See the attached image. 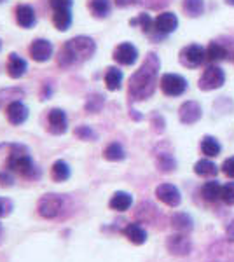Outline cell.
<instances>
[{"label":"cell","mask_w":234,"mask_h":262,"mask_svg":"<svg viewBox=\"0 0 234 262\" xmlns=\"http://www.w3.org/2000/svg\"><path fill=\"white\" fill-rule=\"evenodd\" d=\"M159 58L154 53H151L145 58L143 65L131 75L130 79V98L131 100H145L148 96H152V93L156 90L157 84V74H159Z\"/></svg>","instance_id":"obj_1"},{"label":"cell","mask_w":234,"mask_h":262,"mask_svg":"<svg viewBox=\"0 0 234 262\" xmlns=\"http://www.w3.org/2000/svg\"><path fill=\"white\" fill-rule=\"evenodd\" d=\"M95 51H96V44L91 37L86 35L74 37V39L67 40L61 46V49H59L58 65L61 69H70V67L80 65V63L89 60L95 54Z\"/></svg>","instance_id":"obj_2"},{"label":"cell","mask_w":234,"mask_h":262,"mask_svg":"<svg viewBox=\"0 0 234 262\" xmlns=\"http://www.w3.org/2000/svg\"><path fill=\"white\" fill-rule=\"evenodd\" d=\"M6 166L9 171L18 173L23 179L37 180L40 177V170L33 163L32 156H30V152L25 145H11V152L7 156Z\"/></svg>","instance_id":"obj_3"},{"label":"cell","mask_w":234,"mask_h":262,"mask_svg":"<svg viewBox=\"0 0 234 262\" xmlns=\"http://www.w3.org/2000/svg\"><path fill=\"white\" fill-rule=\"evenodd\" d=\"M63 206H65V198L59 196V194H44L37 203V212L42 219H58L63 212Z\"/></svg>","instance_id":"obj_4"},{"label":"cell","mask_w":234,"mask_h":262,"mask_svg":"<svg viewBox=\"0 0 234 262\" xmlns=\"http://www.w3.org/2000/svg\"><path fill=\"white\" fill-rule=\"evenodd\" d=\"M159 86L166 96H180L187 90V81L178 74H164L161 77Z\"/></svg>","instance_id":"obj_5"},{"label":"cell","mask_w":234,"mask_h":262,"mask_svg":"<svg viewBox=\"0 0 234 262\" xmlns=\"http://www.w3.org/2000/svg\"><path fill=\"white\" fill-rule=\"evenodd\" d=\"M225 82V74L220 67H208L199 79V88L203 91H211L222 88Z\"/></svg>","instance_id":"obj_6"},{"label":"cell","mask_w":234,"mask_h":262,"mask_svg":"<svg viewBox=\"0 0 234 262\" xmlns=\"http://www.w3.org/2000/svg\"><path fill=\"white\" fill-rule=\"evenodd\" d=\"M205 60H206V51L199 44L185 46V48L180 51L182 65L189 67V69H196V67H199Z\"/></svg>","instance_id":"obj_7"},{"label":"cell","mask_w":234,"mask_h":262,"mask_svg":"<svg viewBox=\"0 0 234 262\" xmlns=\"http://www.w3.org/2000/svg\"><path fill=\"white\" fill-rule=\"evenodd\" d=\"M166 248L172 255H178V257H185L189 255V252L193 250V243L187 238V234L184 232H177V234H172L168 239H166Z\"/></svg>","instance_id":"obj_8"},{"label":"cell","mask_w":234,"mask_h":262,"mask_svg":"<svg viewBox=\"0 0 234 262\" xmlns=\"http://www.w3.org/2000/svg\"><path fill=\"white\" fill-rule=\"evenodd\" d=\"M156 196L161 203H164L166 206H172V208H177L182 203V196L180 191L175 187L173 184H161L156 187Z\"/></svg>","instance_id":"obj_9"},{"label":"cell","mask_w":234,"mask_h":262,"mask_svg":"<svg viewBox=\"0 0 234 262\" xmlns=\"http://www.w3.org/2000/svg\"><path fill=\"white\" fill-rule=\"evenodd\" d=\"M48 129L53 135H63L69 129V117L61 108H51L48 114Z\"/></svg>","instance_id":"obj_10"},{"label":"cell","mask_w":234,"mask_h":262,"mask_svg":"<svg viewBox=\"0 0 234 262\" xmlns=\"http://www.w3.org/2000/svg\"><path fill=\"white\" fill-rule=\"evenodd\" d=\"M28 53L33 61L44 63V61L51 60V56H53V44L46 39H35L32 44H30Z\"/></svg>","instance_id":"obj_11"},{"label":"cell","mask_w":234,"mask_h":262,"mask_svg":"<svg viewBox=\"0 0 234 262\" xmlns=\"http://www.w3.org/2000/svg\"><path fill=\"white\" fill-rule=\"evenodd\" d=\"M6 116L12 126H19L28 119V107L21 100H14L6 107Z\"/></svg>","instance_id":"obj_12"},{"label":"cell","mask_w":234,"mask_h":262,"mask_svg":"<svg viewBox=\"0 0 234 262\" xmlns=\"http://www.w3.org/2000/svg\"><path fill=\"white\" fill-rule=\"evenodd\" d=\"M138 58V49L135 48L130 42H122L119 44L116 49H114V60H116L119 65H133Z\"/></svg>","instance_id":"obj_13"},{"label":"cell","mask_w":234,"mask_h":262,"mask_svg":"<svg viewBox=\"0 0 234 262\" xmlns=\"http://www.w3.org/2000/svg\"><path fill=\"white\" fill-rule=\"evenodd\" d=\"M178 28V18L173 12H161L154 19V30L159 35H169Z\"/></svg>","instance_id":"obj_14"},{"label":"cell","mask_w":234,"mask_h":262,"mask_svg":"<svg viewBox=\"0 0 234 262\" xmlns=\"http://www.w3.org/2000/svg\"><path fill=\"white\" fill-rule=\"evenodd\" d=\"M201 112H203L201 105H199L198 101L190 100L180 105V108H178V117H180V121L184 122V124H194V122H198L201 119Z\"/></svg>","instance_id":"obj_15"},{"label":"cell","mask_w":234,"mask_h":262,"mask_svg":"<svg viewBox=\"0 0 234 262\" xmlns=\"http://www.w3.org/2000/svg\"><path fill=\"white\" fill-rule=\"evenodd\" d=\"M14 16H16V23H18L21 28H32L33 25L37 23L35 11H33V7L28 6V4H19V6H16Z\"/></svg>","instance_id":"obj_16"},{"label":"cell","mask_w":234,"mask_h":262,"mask_svg":"<svg viewBox=\"0 0 234 262\" xmlns=\"http://www.w3.org/2000/svg\"><path fill=\"white\" fill-rule=\"evenodd\" d=\"M6 69H7V74H9L11 79H19V77H23V75L27 74L28 65H27V61L19 56V54L11 53L9 58H7Z\"/></svg>","instance_id":"obj_17"},{"label":"cell","mask_w":234,"mask_h":262,"mask_svg":"<svg viewBox=\"0 0 234 262\" xmlns=\"http://www.w3.org/2000/svg\"><path fill=\"white\" fill-rule=\"evenodd\" d=\"M131 205H133V196L124 191H117L109 201V206L116 212H126L131 208Z\"/></svg>","instance_id":"obj_18"},{"label":"cell","mask_w":234,"mask_h":262,"mask_svg":"<svg viewBox=\"0 0 234 262\" xmlns=\"http://www.w3.org/2000/svg\"><path fill=\"white\" fill-rule=\"evenodd\" d=\"M122 232H124V236L133 245H143V243L147 242V231L143 229L140 224H137V222L127 224Z\"/></svg>","instance_id":"obj_19"},{"label":"cell","mask_w":234,"mask_h":262,"mask_svg":"<svg viewBox=\"0 0 234 262\" xmlns=\"http://www.w3.org/2000/svg\"><path fill=\"white\" fill-rule=\"evenodd\" d=\"M72 175V170H70V164L63 159H58L54 161L53 168H51V179L54 182H65L69 180Z\"/></svg>","instance_id":"obj_20"},{"label":"cell","mask_w":234,"mask_h":262,"mask_svg":"<svg viewBox=\"0 0 234 262\" xmlns=\"http://www.w3.org/2000/svg\"><path fill=\"white\" fill-rule=\"evenodd\" d=\"M88 9L91 11V14L95 18H107L112 11V4L110 0H89L88 2Z\"/></svg>","instance_id":"obj_21"},{"label":"cell","mask_w":234,"mask_h":262,"mask_svg":"<svg viewBox=\"0 0 234 262\" xmlns=\"http://www.w3.org/2000/svg\"><path fill=\"white\" fill-rule=\"evenodd\" d=\"M172 226L173 229H177V232H184V234H187V232L193 231V219L189 217L187 213L184 212H178L172 217Z\"/></svg>","instance_id":"obj_22"},{"label":"cell","mask_w":234,"mask_h":262,"mask_svg":"<svg viewBox=\"0 0 234 262\" xmlns=\"http://www.w3.org/2000/svg\"><path fill=\"white\" fill-rule=\"evenodd\" d=\"M220 192H222V185L215 180L206 182V184H203V187H201L203 200L208 201V203H214L217 200H220Z\"/></svg>","instance_id":"obj_23"},{"label":"cell","mask_w":234,"mask_h":262,"mask_svg":"<svg viewBox=\"0 0 234 262\" xmlns=\"http://www.w3.org/2000/svg\"><path fill=\"white\" fill-rule=\"evenodd\" d=\"M121 82H122V72L116 69V67H109L105 72V84H107L109 91H117L121 90Z\"/></svg>","instance_id":"obj_24"},{"label":"cell","mask_w":234,"mask_h":262,"mask_svg":"<svg viewBox=\"0 0 234 262\" xmlns=\"http://www.w3.org/2000/svg\"><path fill=\"white\" fill-rule=\"evenodd\" d=\"M53 23H54V27H56L58 30H61V32L69 30L70 25H72V12H70V9H58V11H54Z\"/></svg>","instance_id":"obj_25"},{"label":"cell","mask_w":234,"mask_h":262,"mask_svg":"<svg viewBox=\"0 0 234 262\" xmlns=\"http://www.w3.org/2000/svg\"><path fill=\"white\" fill-rule=\"evenodd\" d=\"M194 171L199 177H215L219 173V166L214 161H210V159H199L194 164Z\"/></svg>","instance_id":"obj_26"},{"label":"cell","mask_w":234,"mask_h":262,"mask_svg":"<svg viewBox=\"0 0 234 262\" xmlns=\"http://www.w3.org/2000/svg\"><path fill=\"white\" fill-rule=\"evenodd\" d=\"M103 158L107 159V161H122V159L126 158V150H124V147H122L121 143L112 142V143H109V145L105 147Z\"/></svg>","instance_id":"obj_27"},{"label":"cell","mask_w":234,"mask_h":262,"mask_svg":"<svg viewBox=\"0 0 234 262\" xmlns=\"http://www.w3.org/2000/svg\"><path fill=\"white\" fill-rule=\"evenodd\" d=\"M220 150H222V147H220V143L215 140L214 137H205L201 140V152L208 158H215V156L220 154Z\"/></svg>","instance_id":"obj_28"},{"label":"cell","mask_w":234,"mask_h":262,"mask_svg":"<svg viewBox=\"0 0 234 262\" xmlns=\"http://www.w3.org/2000/svg\"><path fill=\"white\" fill-rule=\"evenodd\" d=\"M21 96H25V91L19 90V88H7V90H2L0 91V108L4 107V103L9 105L11 101L18 100Z\"/></svg>","instance_id":"obj_29"},{"label":"cell","mask_w":234,"mask_h":262,"mask_svg":"<svg viewBox=\"0 0 234 262\" xmlns=\"http://www.w3.org/2000/svg\"><path fill=\"white\" fill-rule=\"evenodd\" d=\"M105 103V96L98 95V93H95V95H89L88 100H86V105H84V108H86V112L89 114H98L101 111V107H103Z\"/></svg>","instance_id":"obj_30"},{"label":"cell","mask_w":234,"mask_h":262,"mask_svg":"<svg viewBox=\"0 0 234 262\" xmlns=\"http://www.w3.org/2000/svg\"><path fill=\"white\" fill-rule=\"evenodd\" d=\"M227 56V51H225L224 46L217 44V42H211L206 49V58L211 61H222L224 58Z\"/></svg>","instance_id":"obj_31"},{"label":"cell","mask_w":234,"mask_h":262,"mask_svg":"<svg viewBox=\"0 0 234 262\" xmlns=\"http://www.w3.org/2000/svg\"><path fill=\"white\" fill-rule=\"evenodd\" d=\"M184 11L193 18H198L205 11V2L203 0H184Z\"/></svg>","instance_id":"obj_32"},{"label":"cell","mask_w":234,"mask_h":262,"mask_svg":"<svg viewBox=\"0 0 234 262\" xmlns=\"http://www.w3.org/2000/svg\"><path fill=\"white\" fill-rule=\"evenodd\" d=\"M156 163H157V168H159L161 171H164V173L173 171V170H175V166H177L175 159H173L169 154H157Z\"/></svg>","instance_id":"obj_33"},{"label":"cell","mask_w":234,"mask_h":262,"mask_svg":"<svg viewBox=\"0 0 234 262\" xmlns=\"http://www.w3.org/2000/svg\"><path fill=\"white\" fill-rule=\"evenodd\" d=\"M130 23L131 25H140V27H142V30L145 33H152V30H154V19H152L147 12H142L138 18L131 19Z\"/></svg>","instance_id":"obj_34"},{"label":"cell","mask_w":234,"mask_h":262,"mask_svg":"<svg viewBox=\"0 0 234 262\" xmlns=\"http://www.w3.org/2000/svg\"><path fill=\"white\" fill-rule=\"evenodd\" d=\"M220 200H222L225 205L232 206L234 205V182H229V184L222 185V192H220Z\"/></svg>","instance_id":"obj_35"},{"label":"cell","mask_w":234,"mask_h":262,"mask_svg":"<svg viewBox=\"0 0 234 262\" xmlns=\"http://www.w3.org/2000/svg\"><path fill=\"white\" fill-rule=\"evenodd\" d=\"M75 137H79L80 140H96V133L89 126H79V128H75Z\"/></svg>","instance_id":"obj_36"},{"label":"cell","mask_w":234,"mask_h":262,"mask_svg":"<svg viewBox=\"0 0 234 262\" xmlns=\"http://www.w3.org/2000/svg\"><path fill=\"white\" fill-rule=\"evenodd\" d=\"M12 208H14V205H12V201L9 198H0V217H7V215H11Z\"/></svg>","instance_id":"obj_37"},{"label":"cell","mask_w":234,"mask_h":262,"mask_svg":"<svg viewBox=\"0 0 234 262\" xmlns=\"http://www.w3.org/2000/svg\"><path fill=\"white\" fill-rule=\"evenodd\" d=\"M72 0H49V6L53 11H58V9H70L72 7Z\"/></svg>","instance_id":"obj_38"},{"label":"cell","mask_w":234,"mask_h":262,"mask_svg":"<svg viewBox=\"0 0 234 262\" xmlns=\"http://www.w3.org/2000/svg\"><path fill=\"white\" fill-rule=\"evenodd\" d=\"M143 6H147L148 9H161V7L168 6L169 0H142Z\"/></svg>","instance_id":"obj_39"},{"label":"cell","mask_w":234,"mask_h":262,"mask_svg":"<svg viewBox=\"0 0 234 262\" xmlns=\"http://www.w3.org/2000/svg\"><path fill=\"white\" fill-rule=\"evenodd\" d=\"M222 171L229 179H234V158H227L222 164Z\"/></svg>","instance_id":"obj_40"},{"label":"cell","mask_w":234,"mask_h":262,"mask_svg":"<svg viewBox=\"0 0 234 262\" xmlns=\"http://www.w3.org/2000/svg\"><path fill=\"white\" fill-rule=\"evenodd\" d=\"M12 182H14V179H12V175L9 173V170H7V171H0V187H11Z\"/></svg>","instance_id":"obj_41"},{"label":"cell","mask_w":234,"mask_h":262,"mask_svg":"<svg viewBox=\"0 0 234 262\" xmlns=\"http://www.w3.org/2000/svg\"><path fill=\"white\" fill-rule=\"evenodd\" d=\"M137 0H116V6L117 7H127V6H133Z\"/></svg>","instance_id":"obj_42"},{"label":"cell","mask_w":234,"mask_h":262,"mask_svg":"<svg viewBox=\"0 0 234 262\" xmlns=\"http://www.w3.org/2000/svg\"><path fill=\"white\" fill-rule=\"evenodd\" d=\"M227 238L229 239H234V219L231 221V224L227 226Z\"/></svg>","instance_id":"obj_43"},{"label":"cell","mask_w":234,"mask_h":262,"mask_svg":"<svg viewBox=\"0 0 234 262\" xmlns=\"http://www.w3.org/2000/svg\"><path fill=\"white\" fill-rule=\"evenodd\" d=\"M225 2H227L229 6H234V0H225Z\"/></svg>","instance_id":"obj_44"},{"label":"cell","mask_w":234,"mask_h":262,"mask_svg":"<svg viewBox=\"0 0 234 262\" xmlns=\"http://www.w3.org/2000/svg\"><path fill=\"white\" fill-rule=\"evenodd\" d=\"M2 234H4V232H2V226H0V239H2Z\"/></svg>","instance_id":"obj_45"},{"label":"cell","mask_w":234,"mask_h":262,"mask_svg":"<svg viewBox=\"0 0 234 262\" xmlns=\"http://www.w3.org/2000/svg\"><path fill=\"white\" fill-rule=\"evenodd\" d=\"M2 2H6V0H0V4H2Z\"/></svg>","instance_id":"obj_46"},{"label":"cell","mask_w":234,"mask_h":262,"mask_svg":"<svg viewBox=\"0 0 234 262\" xmlns=\"http://www.w3.org/2000/svg\"><path fill=\"white\" fill-rule=\"evenodd\" d=\"M0 48H2V42H0Z\"/></svg>","instance_id":"obj_47"}]
</instances>
